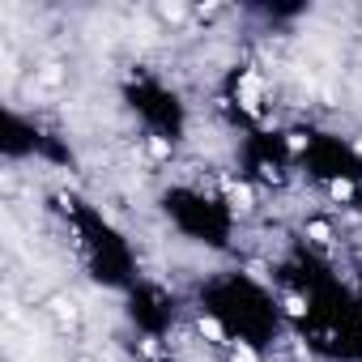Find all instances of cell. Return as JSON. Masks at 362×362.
I'll return each instance as SVG.
<instances>
[{
  "label": "cell",
  "mask_w": 362,
  "mask_h": 362,
  "mask_svg": "<svg viewBox=\"0 0 362 362\" xmlns=\"http://www.w3.org/2000/svg\"><path fill=\"white\" fill-rule=\"evenodd\" d=\"M332 197H337V201H349V197H354V188L345 184V179H337V184H332Z\"/></svg>",
  "instance_id": "cell-4"
},
{
  "label": "cell",
  "mask_w": 362,
  "mask_h": 362,
  "mask_svg": "<svg viewBox=\"0 0 362 362\" xmlns=\"http://www.w3.org/2000/svg\"><path fill=\"white\" fill-rule=\"evenodd\" d=\"M230 362H260V358H256V354H252V349H247V345H239V349H235V358H230Z\"/></svg>",
  "instance_id": "cell-5"
},
{
  "label": "cell",
  "mask_w": 362,
  "mask_h": 362,
  "mask_svg": "<svg viewBox=\"0 0 362 362\" xmlns=\"http://www.w3.org/2000/svg\"><path fill=\"white\" fill-rule=\"evenodd\" d=\"M307 235H311L315 243H328V239H332V230H328L324 222H311V226H307Z\"/></svg>",
  "instance_id": "cell-3"
},
{
  "label": "cell",
  "mask_w": 362,
  "mask_h": 362,
  "mask_svg": "<svg viewBox=\"0 0 362 362\" xmlns=\"http://www.w3.org/2000/svg\"><path fill=\"white\" fill-rule=\"evenodd\" d=\"M197 332H201V337H209L214 345H226V328H222V324H218L214 315H201V324H197Z\"/></svg>",
  "instance_id": "cell-1"
},
{
  "label": "cell",
  "mask_w": 362,
  "mask_h": 362,
  "mask_svg": "<svg viewBox=\"0 0 362 362\" xmlns=\"http://www.w3.org/2000/svg\"><path fill=\"white\" fill-rule=\"evenodd\" d=\"M230 205H235V209H252V188H243V184L230 188Z\"/></svg>",
  "instance_id": "cell-2"
}]
</instances>
